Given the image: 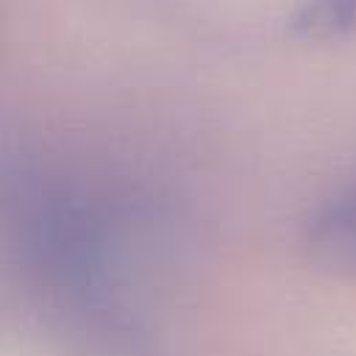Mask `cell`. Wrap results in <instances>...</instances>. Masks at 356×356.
I'll list each match as a JSON object with an SVG mask.
<instances>
[{"instance_id": "6da1fadb", "label": "cell", "mask_w": 356, "mask_h": 356, "mask_svg": "<svg viewBox=\"0 0 356 356\" xmlns=\"http://www.w3.org/2000/svg\"><path fill=\"white\" fill-rule=\"evenodd\" d=\"M306 248L325 270L356 278V184L314 211L306 228Z\"/></svg>"}, {"instance_id": "7a4b0ae2", "label": "cell", "mask_w": 356, "mask_h": 356, "mask_svg": "<svg viewBox=\"0 0 356 356\" xmlns=\"http://www.w3.org/2000/svg\"><path fill=\"white\" fill-rule=\"evenodd\" d=\"M292 33L314 42L356 33V0H303L292 17Z\"/></svg>"}]
</instances>
